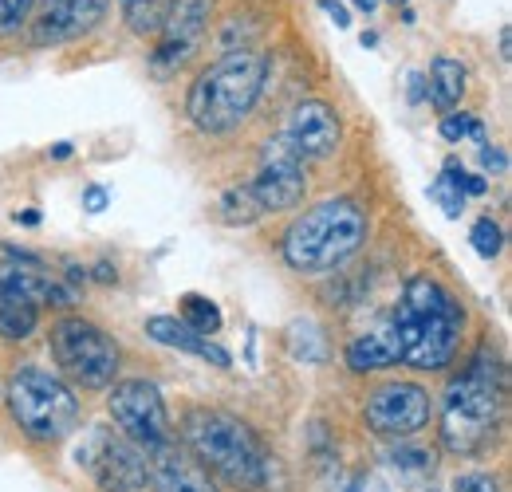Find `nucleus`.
I'll return each instance as SVG.
<instances>
[{
    "label": "nucleus",
    "mask_w": 512,
    "mask_h": 492,
    "mask_svg": "<svg viewBox=\"0 0 512 492\" xmlns=\"http://www.w3.org/2000/svg\"><path fill=\"white\" fill-rule=\"evenodd\" d=\"M390 323L402 343V363L414 370H442L461 347L465 311L434 276H410Z\"/></svg>",
    "instance_id": "f257e3e1"
},
{
    "label": "nucleus",
    "mask_w": 512,
    "mask_h": 492,
    "mask_svg": "<svg viewBox=\"0 0 512 492\" xmlns=\"http://www.w3.org/2000/svg\"><path fill=\"white\" fill-rule=\"evenodd\" d=\"M505 414V370L489 347H481L461 378H453L442 398V445L457 457L481 453Z\"/></svg>",
    "instance_id": "f03ea898"
},
{
    "label": "nucleus",
    "mask_w": 512,
    "mask_h": 492,
    "mask_svg": "<svg viewBox=\"0 0 512 492\" xmlns=\"http://www.w3.org/2000/svg\"><path fill=\"white\" fill-rule=\"evenodd\" d=\"M264 79H268L264 52H253V48L225 52L193 79L186 111L201 130L225 134L253 115L256 99L264 91Z\"/></svg>",
    "instance_id": "7ed1b4c3"
},
{
    "label": "nucleus",
    "mask_w": 512,
    "mask_h": 492,
    "mask_svg": "<svg viewBox=\"0 0 512 492\" xmlns=\"http://www.w3.org/2000/svg\"><path fill=\"white\" fill-rule=\"evenodd\" d=\"M182 437H186V449L201 461V469L217 473L225 485L256 492L268 481L272 457L264 453V445L256 441V433L241 418H233L225 410L197 406L182 422Z\"/></svg>",
    "instance_id": "20e7f679"
},
{
    "label": "nucleus",
    "mask_w": 512,
    "mask_h": 492,
    "mask_svg": "<svg viewBox=\"0 0 512 492\" xmlns=\"http://www.w3.org/2000/svg\"><path fill=\"white\" fill-rule=\"evenodd\" d=\"M367 229L371 225H367V213L359 209V201L331 197V201L304 209L288 225L280 252L288 260V268H296V272H331L367 245Z\"/></svg>",
    "instance_id": "39448f33"
},
{
    "label": "nucleus",
    "mask_w": 512,
    "mask_h": 492,
    "mask_svg": "<svg viewBox=\"0 0 512 492\" xmlns=\"http://www.w3.org/2000/svg\"><path fill=\"white\" fill-rule=\"evenodd\" d=\"M4 402L12 422L32 441H64L79 426V398L60 374L44 367H20L8 378Z\"/></svg>",
    "instance_id": "423d86ee"
},
{
    "label": "nucleus",
    "mask_w": 512,
    "mask_h": 492,
    "mask_svg": "<svg viewBox=\"0 0 512 492\" xmlns=\"http://www.w3.org/2000/svg\"><path fill=\"white\" fill-rule=\"evenodd\" d=\"M48 347H52V359H56L60 374L71 378L75 386H83V390H103L119 374V347H115V339L99 323H91L83 315H64L52 327Z\"/></svg>",
    "instance_id": "0eeeda50"
},
{
    "label": "nucleus",
    "mask_w": 512,
    "mask_h": 492,
    "mask_svg": "<svg viewBox=\"0 0 512 492\" xmlns=\"http://www.w3.org/2000/svg\"><path fill=\"white\" fill-rule=\"evenodd\" d=\"M75 461L103 492H142L150 481V449L107 426L87 430L75 449Z\"/></svg>",
    "instance_id": "6e6552de"
},
{
    "label": "nucleus",
    "mask_w": 512,
    "mask_h": 492,
    "mask_svg": "<svg viewBox=\"0 0 512 492\" xmlns=\"http://www.w3.org/2000/svg\"><path fill=\"white\" fill-rule=\"evenodd\" d=\"M107 410H111L119 433L130 437L134 445H142V449H158V445L174 441L166 402H162L158 386L146 382V378L115 382V386H111V398H107Z\"/></svg>",
    "instance_id": "1a4fd4ad"
},
{
    "label": "nucleus",
    "mask_w": 512,
    "mask_h": 492,
    "mask_svg": "<svg viewBox=\"0 0 512 492\" xmlns=\"http://www.w3.org/2000/svg\"><path fill=\"white\" fill-rule=\"evenodd\" d=\"M430 414H434L430 390L418 382H386L363 402L367 430L379 437H414L430 426Z\"/></svg>",
    "instance_id": "9d476101"
},
{
    "label": "nucleus",
    "mask_w": 512,
    "mask_h": 492,
    "mask_svg": "<svg viewBox=\"0 0 512 492\" xmlns=\"http://www.w3.org/2000/svg\"><path fill=\"white\" fill-rule=\"evenodd\" d=\"M304 154L280 134V138H268L264 142V154H260V170H256L253 185L256 201L264 205V213H284V209H296L308 193V174H304Z\"/></svg>",
    "instance_id": "9b49d317"
},
{
    "label": "nucleus",
    "mask_w": 512,
    "mask_h": 492,
    "mask_svg": "<svg viewBox=\"0 0 512 492\" xmlns=\"http://www.w3.org/2000/svg\"><path fill=\"white\" fill-rule=\"evenodd\" d=\"M209 16H213V0H170V12H166V24H162V44L154 52L158 67H182L190 60V52L201 44L205 28H209Z\"/></svg>",
    "instance_id": "f8f14e48"
},
{
    "label": "nucleus",
    "mask_w": 512,
    "mask_h": 492,
    "mask_svg": "<svg viewBox=\"0 0 512 492\" xmlns=\"http://www.w3.org/2000/svg\"><path fill=\"white\" fill-rule=\"evenodd\" d=\"M284 138L304 154V158H331L339 150V115L331 111V103L323 99H304L292 107L288 126H284Z\"/></svg>",
    "instance_id": "ddd939ff"
},
{
    "label": "nucleus",
    "mask_w": 512,
    "mask_h": 492,
    "mask_svg": "<svg viewBox=\"0 0 512 492\" xmlns=\"http://www.w3.org/2000/svg\"><path fill=\"white\" fill-rule=\"evenodd\" d=\"M111 0H44L40 20H32V40L36 44H64L75 36H87Z\"/></svg>",
    "instance_id": "4468645a"
},
{
    "label": "nucleus",
    "mask_w": 512,
    "mask_h": 492,
    "mask_svg": "<svg viewBox=\"0 0 512 492\" xmlns=\"http://www.w3.org/2000/svg\"><path fill=\"white\" fill-rule=\"evenodd\" d=\"M154 492H217L213 477L201 469V461L193 457L186 445H158L150 449V481Z\"/></svg>",
    "instance_id": "2eb2a0df"
},
{
    "label": "nucleus",
    "mask_w": 512,
    "mask_h": 492,
    "mask_svg": "<svg viewBox=\"0 0 512 492\" xmlns=\"http://www.w3.org/2000/svg\"><path fill=\"white\" fill-rule=\"evenodd\" d=\"M146 335H150L154 343H162V347H174V351L197 355V359L213 363L217 370L233 367V355H229L225 347H217L213 339H205V335L190 331V327H186L178 315H150V319H146Z\"/></svg>",
    "instance_id": "dca6fc26"
},
{
    "label": "nucleus",
    "mask_w": 512,
    "mask_h": 492,
    "mask_svg": "<svg viewBox=\"0 0 512 492\" xmlns=\"http://www.w3.org/2000/svg\"><path fill=\"white\" fill-rule=\"evenodd\" d=\"M343 359H347V367L355 370V374L386 370V367H394V363H402V343H398L394 323L386 319V323H379V327H371V331L355 335V339L347 343Z\"/></svg>",
    "instance_id": "f3484780"
},
{
    "label": "nucleus",
    "mask_w": 512,
    "mask_h": 492,
    "mask_svg": "<svg viewBox=\"0 0 512 492\" xmlns=\"http://www.w3.org/2000/svg\"><path fill=\"white\" fill-rule=\"evenodd\" d=\"M40 323V308L12 284V276L0 268V335L12 343H24Z\"/></svg>",
    "instance_id": "a211bd4d"
},
{
    "label": "nucleus",
    "mask_w": 512,
    "mask_h": 492,
    "mask_svg": "<svg viewBox=\"0 0 512 492\" xmlns=\"http://www.w3.org/2000/svg\"><path fill=\"white\" fill-rule=\"evenodd\" d=\"M465 67L461 60H453V56H438V60L430 63V83H426V99L442 111V115H453L457 111V103H461V95H465Z\"/></svg>",
    "instance_id": "6ab92c4d"
},
{
    "label": "nucleus",
    "mask_w": 512,
    "mask_h": 492,
    "mask_svg": "<svg viewBox=\"0 0 512 492\" xmlns=\"http://www.w3.org/2000/svg\"><path fill=\"white\" fill-rule=\"evenodd\" d=\"M217 217L225 221V225H253L264 217V205L256 201L253 185H233V189H225L221 193V201H217Z\"/></svg>",
    "instance_id": "aec40b11"
},
{
    "label": "nucleus",
    "mask_w": 512,
    "mask_h": 492,
    "mask_svg": "<svg viewBox=\"0 0 512 492\" xmlns=\"http://www.w3.org/2000/svg\"><path fill=\"white\" fill-rule=\"evenodd\" d=\"M123 20L130 24V32L138 36H158L170 12V0H119Z\"/></svg>",
    "instance_id": "412c9836"
},
{
    "label": "nucleus",
    "mask_w": 512,
    "mask_h": 492,
    "mask_svg": "<svg viewBox=\"0 0 512 492\" xmlns=\"http://www.w3.org/2000/svg\"><path fill=\"white\" fill-rule=\"evenodd\" d=\"M461 182H465V170H461L457 162H446V170H442V174L434 178V185H430V197L442 205V213L453 217V221L465 213V185Z\"/></svg>",
    "instance_id": "4be33fe9"
},
{
    "label": "nucleus",
    "mask_w": 512,
    "mask_h": 492,
    "mask_svg": "<svg viewBox=\"0 0 512 492\" xmlns=\"http://www.w3.org/2000/svg\"><path fill=\"white\" fill-rule=\"evenodd\" d=\"M182 323L190 327V331H197V335H217L221 331V308L213 304V300H205V296H197V292H190V296H182Z\"/></svg>",
    "instance_id": "5701e85b"
},
{
    "label": "nucleus",
    "mask_w": 512,
    "mask_h": 492,
    "mask_svg": "<svg viewBox=\"0 0 512 492\" xmlns=\"http://www.w3.org/2000/svg\"><path fill=\"white\" fill-rule=\"evenodd\" d=\"M288 347H292V355L304 359V363H323V359H327L323 335L312 319H296V323L288 327Z\"/></svg>",
    "instance_id": "b1692460"
},
{
    "label": "nucleus",
    "mask_w": 512,
    "mask_h": 492,
    "mask_svg": "<svg viewBox=\"0 0 512 492\" xmlns=\"http://www.w3.org/2000/svg\"><path fill=\"white\" fill-rule=\"evenodd\" d=\"M469 241H473V248H477V256L497 260V256H501V248H505V233H501V225H497L493 217H481V221L473 225Z\"/></svg>",
    "instance_id": "393cba45"
},
{
    "label": "nucleus",
    "mask_w": 512,
    "mask_h": 492,
    "mask_svg": "<svg viewBox=\"0 0 512 492\" xmlns=\"http://www.w3.org/2000/svg\"><path fill=\"white\" fill-rule=\"evenodd\" d=\"M36 0H0V36H16L24 24H32Z\"/></svg>",
    "instance_id": "a878e982"
},
{
    "label": "nucleus",
    "mask_w": 512,
    "mask_h": 492,
    "mask_svg": "<svg viewBox=\"0 0 512 492\" xmlns=\"http://www.w3.org/2000/svg\"><path fill=\"white\" fill-rule=\"evenodd\" d=\"M438 130H442L446 142H465V138L485 142V126H481V119H473V115H446Z\"/></svg>",
    "instance_id": "bb28decb"
},
{
    "label": "nucleus",
    "mask_w": 512,
    "mask_h": 492,
    "mask_svg": "<svg viewBox=\"0 0 512 492\" xmlns=\"http://www.w3.org/2000/svg\"><path fill=\"white\" fill-rule=\"evenodd\" d=\"M390 461H394L398 469H406V473H430V469H434V453L414 449V445H398V449L390 453Z\"/></svg>",
    "instance_id": "cd10ccee"
},
{
    "label": "nucleus",
    "mask_w": 512,
    "mask_h": 492,
    "mask_svg": "<svg viewBox=\"0 0 512 492\" xmlns=\"http://www.w3.org/2000/svg\"><path fill=\"white\" fill-rule=\"evenodd\" d=\"M453 492H501V485L489 473H461L453 481Z\"/></svg>",
    "instance_id": "c85d7f7f"
},
{
    "label": "nucleus",
    "mask_w": 512,
    "mask_h": 492,
    "mask_svg": "<svg viewBox=\"0 0 512 492\" xmlns=\"http://www.w3.org/2000/svg\"><path fill=\"white\" fill-rule=\"evenodd\" d=\"M481 166L493 170V174H509V154H505V146H489V142H481Z\"/></svg>",
    "instance_id": "c756f323"
},
{
    "label": "nucleus",
    "mask_w": 512,
    "mask_h": 492,
    "mask_svg": "<svg viewBox=\"0 0 512 492\" xmlns=\"http://www.w3.org/2000/svg\"><path fill=\"white\" fill-rule=\"evenodd\" d=\"M107 205H111V193H107L103 185H87V189H83V209H87V213H103Z\"/></svg>",
    "instance_id": "7c9ffc66"
},
{
    "label": "nucleus",
    "mask_w": 512,
    "mask_h": 492,
    "mask_svg": "<svg viewBox=\"0 0 512 492\" xmlns=\"http://www.w3.org/2000/svg\"><path fill=\"white\" fill-rule=\"evenodd\" d=\"M320 8L335 20V28H351V12H347L343 0H320Z\"/></svg>",
    "instance_id": "2f4dec72"
},
{
    "label": "nucleus",
    "mask_w": 512,
    "mask_h": 492,
    "mask_svg": "<svg viewBox=\"0 0 512 492\" xmlns=\"http://www.w3.org/2000/svg\"><path fill=\"white\" fill-rule=\"evenodd\" d=\"M406 99H410L414 107H418V103L426 99V75H418V71H414V75L406 79Z\"/></svg>",
    "instance_id": "473e14b6"
},
{
    "label": "nucleus",
    "mask_w": 512,
    "mask_h": 492,
    "mask_svg": "<svg viewBox=\"0 0 512 492\" xmlns=\"http://www.w3.org/2000/svg\"><path fill=\"white\" fill-rule=\"evenodd\" d=\"M465 197H481V193H489V182H485V174H465Z\"/></svg>",
    "instance_id": "72a5a7b5"
},
{
    "label": "nucleus",
    "mask_w": 512,
    "mask_h": 492,
    "mask_svg": "<svg viewBox=\"0 0 512 492\" xmlns=\"http://www.w3.org/2000/svg\"><path fill=\"white\" fill-rule=\"evenodd\" d=\"M347 492H386V485L379 477H371V473H363V477H355V485Z\"/></svg>",
    "instance_id": "f704fd0d"
},
{
    "label": "nucleus",
    "mask_w": 512,
    "mask_h": 492,
    "mask_svg": "<svg viewBox=\"0 0 512 492\" xmlns=\"http://www.w3.org/2000/svg\"><path fill=\"white\" fill-rule=\"evenodd\" d=\"M95 280H103V284H115V280H119V272H115V268L103 260V264H95Z\"/></svg>",
    "instance_id": "c9c22d12"
},
{
    "label": "nucleus",
    "mask_w": 512,
    "mask_h": 492,
    "mask_svg": "<svg viewBox=\"0 0 512 492\" xmlns=\"http://www.w3.org/2000/svg\"><path fill=\"white\" fill-rule=\"evenodd\" d=\"M501 60H505V63L512 60V32H509V24L501 28Z\"/></svg>",
    "instance_id": "e433bc0d"
},
{
    "label": "nucleus",
    "mask_w": 512,
    "mask_h": 492,
    "mask_svg": "<svg viewBox=\"0 0 512 492\" xmlns=\"http://www.w3.org/2000/svg\"><path fill=\"white\" fill-rule=\"evenodd\" d=\"M52 158H60V162L71 158V142H56V146H52Z\"/></svg>",
    "instance_id": "4c0bfd02"
},
{
    "label": "nucleus",
    "mask_w": 512,
    "mask_h": 492,
    "mask_svg": "<svg viewBox=\"0 0 512 492\" xmlns=\"http://www.w3.org/2000/svg\"><path fill=\"white\" fill-rule=\"evenodd\" d=\"M16 221H24V225H40V213H16Z\"/></svg>",
    "instance_id": "58836bf2"
},
{
    "label": "nucleus",
    "mask_w": 512,
    "mask_h": 492,
    "mask_svg": "<svg viewBox=\"0 0 512 492\" xmlns=\"http://www.w3.org/2000/svg\"><path fill=\"white\" fill-rule=\"evenodd\" d=\"M355 8H363V12H367V16H371V12H375V8H379V0H355Z\"/></svg>",
    "instance_id": "ea45409f"
},
{
    "label": "nucleus",
    "mask_w": 512,
    "mask_h": 492,
    "mask_svg": "<svg viewBox=\"0 0 512 492\" xmlns=\"http://www.w3.org/2000/svg\"><path fill=\"white\" fill-rule=\"evenodd\" d=\"M390 4H406V0H390Z\"/></svg>",
    "instance_id": "a19ab883"
}]
</instances>
